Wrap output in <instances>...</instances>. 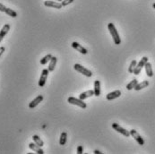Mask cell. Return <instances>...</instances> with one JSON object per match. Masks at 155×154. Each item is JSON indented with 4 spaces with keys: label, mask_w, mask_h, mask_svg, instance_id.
Wrapping results in <instances>:
<instances>
[{
    "label": "cell",
    "mask_w": 155,
    "mask_h": 154,
    "mask_svg": "<svg viewBox=\"0 0 155 154\" xmlns=\"http://www.w3.org/2000/svg\"><path fill=\"white\" fill-rule=\"evenodd\" d=\"M93 152H94L95 154H102V152H101V151H99V150H95Z\"/></svg>",
    "instance_id": "obj_29"
},
{
    "label": "cell",
    "mask_w": 155,
    "mask_h": 154,
    "mask_svg": "<svg viewBox=\"0 0 155 154\" xmlns=\"http://www.w3.org/2000/svg\"><path fill=\"white\" fill-rule=\"evenodd\" d=\"M130 134L134 138V140L138 142L139 145H143V144H144V140L142 138L141 135H140L137 132H136L134 129H132V130L130 131Z\"/></svg>",
    "instance_id": "obj_7"
},
{
    "label": "cell",
    "mask_w": 155,
    "mask_h": 154,
    "mask_svg": "<svg viewBox=\"0 0 155 154\" xmlns=\"http://www.w3.org/2000/svg\"><path fill=\"white\" fill-rule=\"evenodd\" d=\"M108 29L109 31V32H110L111 36H112V38H113V40H114V43L116 45H119L121 43V39L119 37V34H118L117 29H116V27L114 25V23H109L108 24Z\"/></svg>",
    "instance_id": "obj_1"
},
{
    "label": "cell",
    "mask_w": 155,
    "mask_h": 154,
    "mask_svg": "<svg viewBox=\"0 0 155 154\" xmlns=\"http://www.w3.org/2000/svg\"><path fill=\"white\" fill-rule=\"evenodd\" d=\"M138 84V81L136 80V79H134L133 81H131L130 83L126 85V89L128 90H132V89H134V87L136 86V84Z\"/></svg>",
    "instance_id": "obj_22"
},
{
    "label": "cell",
    "mask_w": 155,
    "mask_h": 154,
    "mask_svg": "<svg viewBox=\"0 0 155 154\" xmlns=\"http://www.w3.org/2000/svg\"><path fill=\"white\" fill-rule=\"evenodd\" d=\"M44 5L47 7H54L57 9H61L62 8V5L61 3L58 2V1H51V0H48V1L44 2Z\"/></svg>",
    "instance_id": "obj_9"
},
{
    "label": "cell",
    "mask_w": 155,
    "mask_h": 154,
    "mask_svg": "<svg viewBox=\"0 0 155 154\" xmlns=\"http://www.w3.org/2000/svg\"><path fill=\"white\" fill-rule=\"evenodd\" d=\"M5 47H0V57L3 55V53L5 52Z\"/></svg>",
    "instance_id": "obj_28"
},
{
    "label": "cell",
    "mask_w": 155,
    "mask_h": 154,
    "mask_svg": "<svg viewBox=\"0 0 155 154\" xmlns=\"http://www.w3.org/2000/svg\"><path fill=\"white\" fill-rule=\"evenodd\" d=\"M144 67H145V72H146L147 76H149V77H152V76H153V72H152V68L151 63L147 62L146 64H145Z\"/></svg>",
    "instance_id": "obj_17"
},
{
    "label": "cell",
    "mask_w": 155,
    "mask_h": 154,
    "mask_svg": "<svg viewBox=\"0 0 155 154\" xmlns=\"http://www.w3.org/2000/svg\"><path fill=\"white\" fill-rule=\"evenodd\" d=\"M49 69H43L42 70L41 75H40V81H39V86L40 87H43L45 85V84H46L47 78L49 76Z\"/></svg>",
    "instance_id": "obj_6"
},
{
    "label": "cell",
    "mask_w": 155,
    "mask_h": 154,
    "mask_svg": "<svg viewBox=\"0 0 155 154\" xmlns=\"http://www.w3.org/2000/svg\"><path fill=\"white\" fill-rule=\"evenodd\" d=\"M57 62H58V58L56 57H52V58L49 61V67H48L49 72H53L55 70V67H56V65H57Z\"/></svg>",
    "instance_id": "obj_16"
},
{
    "label": "cell",
    "mask_w": 155,
    "mask_h": 154,
    "mask_svg": "<svg viewBox=\"0 0 155 154\" xmlns=\"http://www.w3.org/2000/svg\"><path fill=\"white\" fill-rule=\"evenodd\" d=\"M67 101L70 104L78 106V107H80L82 108H86L87 107L86 103L83 101V99H77V98H75V97H69L67 99Z\"/></svg>",
    "instance_id": "obj_2"
},
{
    "label": "cell",
    "mask_w": 155,
    "mask_h": 154,
    "mask_svg": "<svg viewBox=\"0 0 155 154\" xmlns=\"http://www.w3.org/2000/svg\"><path fill=\"white\" fill-rule=\"evenodd\" d=\"M136 65H137V61H136V60H133L131 62V64H130V66L128 67V72H129L130 74H134V71L135 69Z\"/></svg>",
    "instance_id": "obj_24"
},
{
    "label": "cell",
    "mask_w": 155,
    "mask_h": 154,
    "mask_svg": "<svg viewBox=\"0 0 155 154\" xmlns=\"http://www.w3.org/2000/svg\"><path fill=\"white\" fill-rule=\"evenodd\" d=\"M75 69L78 72V73L82 74V75H84L87 77H91L93 75V73H92V71H90L88 69H86L85 67H84L83 66H81L79 64H75Z\"/></svg>",
    "instance_id": "obj_4"
},
{
    "label": "cell",
    "mask_w": 155,
    "mask_h": 154,
    "mask_svg": "<svg viewBox=\"0 0 155 154\" xmlns=\"http://www.w3.org/2000/svg\"><path fill=\"white\" fill-rule=\"evenodd\" d=\"M67 133L66 132H63L60 135V138H59L60 145H65L67 143Z\"/></svg>",
    "instance_id": "obj_19"
},
{
    "label": "cell",
    "mask_w": 155,
    "mask_h": 154,
    "mask_svg": "<svg viewBox=\"0 0 155 154\" xmlns=\"http://www.w3.org/2000/svg\"><path fill=\"white\" fill-rule=\"evenodd\" d=\"M6 14H8L9 16H11V17H13V18H15V17H17V13L15 12V11H14L13 9H10V8H7L6 7V9H5V12Z\"/></svg>",
    "instance_id": "obj_23"
},
{
    "label": "cell",
    "mask_w": 155,
    "mask_h": 154,
    "mask_svg": "<svg viewBox=\"0 0 155 154\" xmlns=\"http://www.w3.org/2000/svg\"><path fill=\"white\" fill-rule=\"evenodd\" d=\"M147 62H148V57H143L138 62V64L136 65L135 69H134V74L135 75H139V74L141 73V71H142L143 67L145 66V64H146Z\"/></svg>",
    "instance_id": "obj_3"
},
{
    "label": "cell",
    "mask_w": 155,
    "mask_h": 154,
    "mask_svg": "<svg viewBox=\"0 0 155 154\" xmlns=\"http://www.w3.org/2000/svg\"><path fill=\"white\" fill-rule=\"evenodd\" d=\"M9 30H10V25H9L8 23L5 24L3 26L2 30L0 31V42L3 40V39L5 38V36L7 34V32L9 31Z\"/></svg>",
    "instance_id": "obj_12"
},
{
    "label": "cell",
    "mask_w": 155,
    "mask_h": 154,
    "mask_svg": "<svg viewBox=\"0 0 155 154\" xmlns=\"http://www.w3.org/2000/svg\"><path fill=\"white\" fill-rule=\"evenodd\" d=\"M72 47L74 48L75 49H76L78 52H80V53H82V54H84V55H86V54L88 53V50H87L84 47L82 46V45H80L78 42L74 41V42L72 43Z\"/></svg>",
    "instance_id": "obj_8"
},
{
    "label": "cell",
    "mask_w": 155,
    "mask_h": 154,
    "mask_svg": "<svg viewBox=\"0 0 155 154\" xmlns=\"http://www.w3.org/2000/svg\"><path fill=\"white\" fill-rule=\"evenodd\" d=\"M5 9H6V6H5L3 4L0 3V11H1V12H5Z\"/></svg>",
    "instance_id": "obj_27"
},
{
    "label": "cell",
    "mask_w": 155,
    "mask_h": 154,
    "mask_svg": "<svg viewBox=\"0 0 155 154\" xmlns=\"http://www.w3.org/2000/svg\"><path fill=\"white\" fill-rule=\"evenodd\" d=\"M149 85V81H143L142 83H139L136 84V86L134 87V90H143V88H146L147 86Z\"/></svg>",
    "instance_id": "obj_18"
},
{
    "label": "cell",
    "mask_w": 155,
    "mask_h": 154,
    "mask_svg": "<svg viewBox=\"0 0 155 154\" xmlns=\"http://www.w3.org/2000/svg\"><path fill=\"white\" fill-rule=\"evenodd\" d=\"M112 128H113L115 131H117V133H119L123 134L124 136H126V137H129L130 135H131L129 131L126 130L125 128H123L122 126H120L119 125L117 124V123H113V124H112Z\"/></svg>",
    "instance_id": "obj_5"
},
{
    "label": "cell",
    "mask_w": 155,
    "mask_h": 154,
    "mask_svg": "<svg viewBox=\"0 0 155 154\" xmlns=\"http://www.w3.org/2000/svg\"><path fill=\"white\" fill-rule=\"evenodd\" d=\"M93 95H94V90H87V92H83V93H81V94L79 95V99L84 101L85 99H87V98H89V97H92Z\"/></svg>",
    "instance_id": "obj_14"
},
{
    "label": "cell",
    "mask_w": 155,
    "mask_h": 154,
    "mask_svg": "<svg viewBox=\"0 0 155 154\" xmlns=\"http://www.w3.org/2000/svg\"><path fill=\"white\" fill-rule=\"evenodd\" d=\"M29 148H30L31 150H32L33 151L39 153V154H43V153H44V151H43V150L41 149V147L39 146L38 144H36L35 142H34V143H33V142H31V143L29 144Z\"/></svg>",
    "instance_id": "obj_13"
},
{
    "label": "cell",
    "mask_w": 155,
    "mask_h": 154,
    "mask_svg": "<svg viewBox=\"0 0 155 154\" xmlns=\"http://www.w3.org/2000/svg\"><path fill=\"white\" fill-rule=\"evenodd\" d=\"M52 55L51 54H49V55H47V56H45L44 57H42L41 59H40V64L41 65H46L48 62H49L50 61V59L52 58Z\"/></svg>",
    "instance_id": "obj_21"
},
{
    "label": "cell",
    "mask_w": 155,
    "mask_h": 154,
    "mask_svg": "<svg viewBox=\"0 0 155 154\" xmlns=\"http://www.w3.org/2000/svg\"><path fill=\"white\" fill-rule=\"evenodd\" d=\"M32 140H33V142H34L36 144H38V145L40 146V147H42V146L44 145L43 141L38 136V135H33V136H32Z\"/></svg>",
    "instance_id": "obj_20"
},
{
    "label": "cell",
    "mask_w": 155,
    "mask_h": 154,
    "mask_svg": "<svg viewBox=\"0 0 155 154\" xmlns=\"http://www.w3.org/2000/svg\"><path fill=\"white\" fill-rule=\"evenodd\" d=\"M152 6H153V8H154V9H155V3H154V4H153V5H152Z\"/></svg>",
    "instance_id": "obj_31"
},
{
    "label": "cell",
    "mask_w": 155,
    "mask_h": 154,
    "mask_svg": "<svg viewBox=\"0 0 155 154\" xmlns=\"http://www.w3.org/2000/svg\"><path fill=\"white\" fill-rule=\"evenodd\" d=\"M120 95H121V92H120V90H114V92H112L110 93L107 94L106 98H107L108 101H112V99H115L117 98H119Z\"/></svg>",
    "instance_id": "obj_11"
},
{
    "label": "cell",
    "mask_w": 155,
    "mask_h": 154,
    "mask_svg": "<svg viewBox=\"0 0 155 154\" xmlns=\"http://www.w3.org/2000/svg\"><path fill=\"white\" fill-rule=\"evenodd\" d=\"M84 152V147L83 146H78L77 148V153L78 154H82Z\"/></svg>",
    "instance_id": "obj_26"
},
{
    "label": "cell",
    "mask_w": 155,
    "mask_h": 154,
    "mask_svg": "<svg viewBox=\"0 0 155 154\" xmlns=\"http://www.w3.org/2000/svg\"><path fill=\"white\" fill-rule=\"evenodd\" d=\"M73 2H74V0H62L61 5H62V6H67V5H70Z\"/></svg>",
    "instance_id": "obj_25"
},
{
    "label": "cell",
    "mask_w": 155,
    "mask_h": 154,
    "mask_svg": "<svg viewBox=\"0 0 155 154\" xmlns=\"http://www.w3.org/2000/svg\"><path fill=\"white\" fill-rule=\"evenodd\" d=\"M94 96L99 97L101 95V81L96 80L94 81Z\"/></svg>",
    "instance_id": "obj_15"
},
{
    "label": "cell",
    "mask_w": 155,
    "mask_h": 154,
    "mask_svg": "<svg viewBox=\"0 0 155 154\" xmlns=\"http://www.w3.org/2000/svg\"><path fill=\"white\" fill-rule=\"evenodd\" d=\"M43 101V96L42 95H39V96H37L36 97L33 101H32V102H30V104H29V107L30 108H34L35 107H37L41 101Z\"/></svg>",
    "instance_id": "obj_10"
},
{
    "label": "cell",
    "mask_w": 155,
    "mask_h": 154,
    "mask_svg": "<svg viewBox=\"0 0 155 154\" xmlns=\"http://www.w3.org/2000/svg\"><path fill=\"white\" fill-rule=\"evenodd\" d=\"M54 1H58V2H61L62 0H54Z\"/></svg>",
    "instance_id": "obj_30"
}]
</instances>
